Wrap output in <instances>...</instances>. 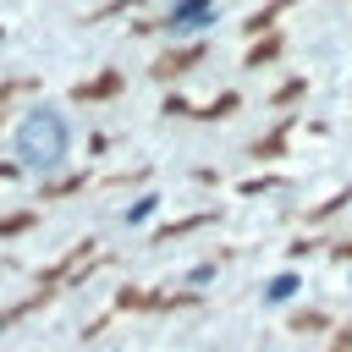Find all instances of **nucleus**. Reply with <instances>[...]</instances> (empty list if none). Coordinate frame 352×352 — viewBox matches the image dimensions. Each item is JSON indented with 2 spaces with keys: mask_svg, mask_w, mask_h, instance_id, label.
Masks as SVG:
<instances>
[{
  "mask_svg": "<svg viewBox=\"0 0 352 352\" xmlns=\"http://www.w3.org/2000/svg\"><path fill=\"white\" fill-rule=\"evenodd\" d=\"M0 99H6V88H0Z\"/></svg>",
  "mask_w": 352,
  "mask_h": 352,
  "instance_id": "obj_5",
  "label": "nucleus"
},
{
  "mask_svg": "<svg viewBox=\"0 0 352 352\" xmlns=\"http://www.w3.org/2000/svg\"><path fill=\"white\" fill-rule=\"evenodd\" d=\"M209 16H214V6H209V0H182V6L170 11V28H204Z\"/></svg>",
  "mask_w": 352,
  "mask_h": 352,
  "instance_id": "obj_2",
  "label": "nucleus"
},
{
  "mask_svg": "<svg viewBox=\"0 0 352 352\" xmlns=\"http://www.w3.org/2000/svg\"><path fill=\"white\" fill-rule=\"evenodd\" d=\"M66 148H72L66 116L50 110V104H33L22 116V126H16V160L28 170H55V165H66Z\"/></svg>",
  "mask_w": 352,
  "mask_h": 352,
  "instance_id": "obj_1",
  "label": "nucleus"
},
{
  "mask_svg": "<svg viewBox=\"0 0 352 352\" xmlns=\"http://www.w3.org/2000/svg\"><path fill=\"white\" fill-rule=\"evenodd\" d=\"M297 286H302V280L286 270V275H275V280L264 286V302H292V297H297Z\"/></svg>",
  "mask_w": 352,
  "mask_h": 352,
  "instance_id": "obj_3",
  "label": "nucleus"
},
{
  "mask_svg": "<svg viewBox=\"0 0 352 352\" xmlns=\"http://www.w3.org/2000/svg\"><path fill=\"white\" fill-rule=\"evenodd\" d=\"M28 220H33V214H6V220H0V231H22Z\"/></svg>",
  "mask_w": 352,
  "mask_h": 352,
  "instance_id": "obj_4",
  "label": "nucleus"
}]
</instances>
